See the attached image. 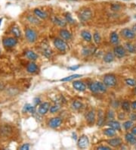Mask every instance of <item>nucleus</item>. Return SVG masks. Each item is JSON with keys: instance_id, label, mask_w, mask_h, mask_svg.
<instances>
[{"instance_id": "nucleus-1", "label": "nucleus", "mask_w": 136, "mask_h": 150, "mask_svg": "<svg viewBox=\"0 0 136 150\" xmlns=\"http://www.w3.org/2000/svg\"><path fill=\"white\" fill-rule=\"evenodd\" d=\"M89 89L94 93H104L106 92V86L104 83L94 82L89 84Z\"/></svg>"}, {"instance_id": "nucleus-2", "label": "nucleus", "mask_w": 136, "mask_h": 150, "mask_svg": "<svg viewBox=\"0 0 136 150\" xmlns=\"http://www.w3.org/2000/svg\"><path fill=\"white\" fill-rule=\"evenodd\" d=\"M103 83H104L106 86L108 87H113L116 84V79L114 75L108 74L106 75L105 77H104Z\"/></svg>"}, {"instance_id": "nucleus-3", "label": "nucleus", "mask_w": 136, "mask_h": 150, "mask_svg": "<svg viewBox=\"0 0 136 150\" xmlns=\"http://www.w3.org/2000/svg\"><path fill=\"white\" fill-rule=\"evenodd\" d=\"M92 13L89 9L82 10L80 12V15H79L80 20L82 21H87L92 18Z\"/></svg>"}, {"instance_id": "nucleus-4", "label": "nucleus", "mask_w": 136, "mask_h": 150, "mask_svg": "<svg viewBox=\"0 0 136 150\" xmlns=\"http://www.w3.org/2000/svg\"><path fill=\"white\" fill-rule=\"evenodd\" d=\"M25 36L27 37V40L29 41L30 42H34L36 40V38H37V35H36V32L33 30H31L30 28L26 30Z\"/></svg>"}, {"instance_id": "nucleus-5", "label": "nucleus", "mask_w": 136, "mask_h": 150, "mask_svg": "<svg viewBox=\"0 0 136 150\" xmlns=\"http://www.w3.org/2000/svg\"><path fill=\"white\" fill-rule=\"evenodd\" d=\"M54 46L61 52L66 51V50H67V48L66 42L63 40H61V39H56V40H54Z\"/></svg>"}, {"instance_id": "nucleus-6", "label": "nucleus", "mask_w": 136, "mask_h": 150, "mask_svg": "<svg viewBox=\"0 0 136 150\" xmlns=\"http://www.w3.org/2000/svg\"><path fill=\"white\" fill-rule=\"evenodd\" d=\"M121 34L123 37H125V39H128V40L133 39L135 37V33H134V31L131 29H129V28H125V29L121 31Z\"/></svg>"}, {"instance_id": "nucleus-7", "label": "nucleus", "mask_w": 136, "mask_h": 150, "mask_svg": "<svg viewBox=\"0 0 136 150\" xmlns=\"http://www.w3.org/2000/svg\"><path fill=\"white\" fill-rule=\"evenodd\" d=\"M89 141L88 139L87 136H82L80 138L78 141V146L80 149H85L87 148L88 146H89Z\"/></svg>"}, {"instance_id": "nucleus-8", "label": "nucleus", "mask_w": 136, "mask_h": 150, "mask_svg": "<svg viewBox=\"0 0 136 150\" xmlns=\"http://www.w3.org/2000/svg\"><path fill=\"white\" fill-rule=\"evenodd\" d=\"M17 42H18V40L15 38L8 37V38L4 39L2 43L6 47H13L16 45Z\"/></svg>"}, {"instance_id": "nucleus-9", "label": "nucleus", "mask_w": 136, "mask_h": 150, "mask_svg": "<svg viewBox=\"0 0 136 150\" xmlns=\"http://www.w3.org/2000/svg\"><path fill=\"white\" fill-rule=\"evenodd\" d=\"M113 52L114 55L119 59L123 58L125 55V50L123 46H116L113 50Z\"/></svg>"}, {"instance_id": "nucleus-10", "label": "nucleus", "mask_w": 136, "mask_h": 150, "mask_svg": "<svg viewBox=\"0 0 136 150\" xmlns=\"http://www.w3.org/2000/svg\"><path fill=\"white\" fill-rule=\"evenodd\" d=\"M49 108H50V105H49V103H42L39 107V114L42 115H45L49 110Z\"/></svg>"}, {"instance_id": "nucleus-11", "label": "nucleus", "mask_w": 136, "mask_h": 150, "mask_svg": "<svg viewBox=\"0 0 136 150\" xmlns=\"http://www.w3.org/2000/svg\"><path fill=\"white\" fill-rule=\"evenodd\" d=\"M61 123L62 120L60 117H54L49 121V126L51 127V128H56L61 125Z\"/></svg>"}, {"instance_id": "nucleus-12", "label": "nucleus", "mask_w": 136, "mask_h": 150, "mask_svg": "<svg viewBox=\"0 0 136 150\" xmlns=\"http://www.w3.org/2000/svg\"><path fill=\"white\" fill-rule=\"evenodd\" d=\"M73 87H74L76 90H78V91L80 92L84 91V90H85V89H86L85 85L83 83L81 82V81H74V82L73 83Z\"/></svg>"}, {"instance_id": "nucleus-13", "label": "nucleus", "mask_w": 136, "mask_h": 150, "mask_svg": "<svg viewBox=\"0 0 136 150\" xmlns=\"http://www.w3.org/2000/svg\"><path fill=\"white\" fill-rule=\"evenodd\" d=\"M125 139L127 143H129L131 145H135L136 143V137L135 136L132 134L127 133L125 136Z\"/></svg>"}, {"instance_id": "nucleus-14", "label": "nucleus", "mask_w": 136, "mask_h": 150, "mask_svg": "<svg viewBox=\"0 0 136 150\" xmlns=\"http://www.w3.org/2000/svg\"><path fill=\"white\" fill-rule=\"evenodd\" d=\"M109 145H111L113 147H118L122 144V140L120 138H114V139H111L107 141Z\"/></svg>"}, {"instance_id": "nucleus-15", "label": "nucleus", "mask_w": 136, "mask_h": 150, "mask_svg": "<svg viewBox=\"0 0 136 150\" xmlns=\"http://www.w3.org/2000/svg\"><path fill=\"white\" fill-rule=\"evenodd\" d=\"M86 121H88L89 124L90 125H93L95 120V116H94V111H91L89 113L86 115Z\"/></svg>"}, {"instance_id": "nucleus-16", "label": "nucleus", "mask_w": 136, "mask_h": 150, "mask_svg": "<svg viewBox=\"0 0 136 150\" xmlns=\"http://www.w3.org/2000/svg\"><path fill=\"white\" fill-rule=\"evenodd\" d=\"M25 55H26V57H27V59H30V60L35 61V60H36V59H38V55H36L34 52H33V51L26 52Z\"/></svg>"}, {"instance_id": "nucleus-17", "label": "nucleus", "mask_w": 136, "mask_h": 150, "mask_svg": "<svg viewBox=\"0 0 136 150\" xmlns=\"http://www.w3.org/2000/svg\"><path fill=\"white\" fill-rule=\"evenodd\" d=\"M34 14L36 15V16L37 17V18H42V19H45L48 16L46 13L41 11L40 9H37V8L34 10Z\"/></svg>"}, {"instance_id": "nucleus-18", "label": "nucleus", "mask_w": 136, "mask_h": 150, "mask_svg": "<svg viewBox=\"0 0 136 150\" xmlns=\"http://www.w3.org/2000/svg\"><path fill=\"white\" fill-rule=\"evenodd\" d=\"M27 71L29 73H35V72L37 71L38 70V67L35 63H30L27 66Z\"/></svg>"}, {"instance_id": "nucleus-19", "label": "nucleus", "mask_w": 136, "mask_h": 150, "mask_svg": "<svg viewBox=\"0 0 136 150\" xmlns=\"http://www.w3.org/2000/svg\"><path fill=\"white\" fill-rule=\"evenodd\" d=\"M60 36L63 40H70L71 38V34L66 30H61L60 31Z\"/></svg>"}, {"instance_id": "nucleus-20", "label": "nucleus", "mask_w": 136, "mask_h": 150, "mask_svg": "<svg viewBox=\"0 0 136 150\" xmlns=\"http://www.w3.org/2000/svg\"><path fill=\"white\" fill-rule=\"evenodd\" d=\"M125 48L126 49L127 51H129L131 53H135L136 52L135 46L133 44L131 43V42H126L125 44Z\"/></svg>"}, {"instance_id": "nucleus-21", "label": "nucleus", "mask_w": 136, "mask_h": 150, "mask_svg": "<svg viewBox=\"0 0 136 150\" xmlns=\"http://www.w3.org/2000/svg\"><path fill=\"white\" fill-rule=\"evenodd\" d=\"M104 134H105L106 136H107V137H112L116 135V130L110 127V128L105 129V130H104Z\"/></svg>"}, {"instance_id": "nucleus-22", "label": "nucleus", "mask_w": 136, "mask_h": 150, "mask_svg": "<svg viewBox=\"0 0 136 150\" xmlns=\"http://www.w3.org/2000/svg\"><path fill=\"white\" fill-rule=\"evenodd\" d=\"M113 60H114V56H113V55L111 52H108L104 57V61L107 63L112 62Z\"/></svg>"}, {"instance_id": "nucleus-23", "label": "nucleus", "mask_w": 136, "mask_h": 150, "mask_svg": "<svg viewBox=\"0 0 136 150\" xmlns=\"http://www.w3.org/2000/svg\"><path fill=\"white\" fill-rule=\"evenodd\" d=\"M108 125L110 127L114 129L115 130H120V129H121L120 123L117 122V121H111L108 124Z\"/></svg>"}, {"instance_id": "nucleus-24", "label": "nucleus", "mask_w": 136, "mask_h": 150, "mask_svg": "<svg viewBox=\"0 0 136 150\" xmlns=\"http://www.w3.org/2000/svg\"><path fill=\"white\" fill-rule=\"evenodd\" d=\"M81 36L85 40L88 41V42H90V41L92 40V35H91L90 33H89L88 31H85V30L82 31Z\"/></svg>"}, {"instance_id": "nucleus-25", "label": "nucleus", "mask_w": 136, "mask_h": 150, "mask_svg": "<svg viewBox=\"0 0 136 150\" xmlns=\"http://www.w3.org/2000/svg\"><path fill=\"white\" fill-rule=\"evenodd\" d=\"M111 42L113 44H117L119 42V36L116 32H113L111 35Z\"/></svg>"}, {"instance_id": "nucleus-26", "label": "nucleus", "mask_w": 136, "mask_h": 150, "mask_svg": "<svg viewBox=\"0 0 136 150\" xmlns=\"http://www.w3.org/2000/svg\"><path fill=\"white\" fill-rule=\"evenodd\" d=\"M23 112H30V113H34V112H35V108L33 106H32L31 105L26 104L25 105H24V107Z\"/></svg>"}, {"instance_id": "nucleus-27", "label": "nucleus", "mask_w": 136, "mask_h": 150, "mask_svg": "<svg viewBox=\"0 0 136 150\" xmlns=\"http://www.w3.org/2000/svg\"><path fill=\"white\" fill-rule=\"evenodd\" d=\"M104 114L102 112V111H99V113H98V126H102L104 124Z\"/></svg>"}, {"instance_id": "nucleus-28", "label": "nucleus", "mask_w": 136, "mask_h": 150, "mask_svg": "<svg viewBox=\"0 0 136 150\" xmlns=\"http://www.w3.org/2000/svg\"><path fill=\"white\" fill-rule=\"evenodd\" d=\"M82 77L81 74H73V75H71V76H69V77H65V78L61 79V81H70L73 80V79L78 78V77Z\"/></svg>"}, {"instance_id": "nucleus-29", "label": "nucleus", "mask_w": 136, "mask_h": 150, "mask_svg": "<svg viewBox=\"0 0 136 150\" xmlns=\"http://www.w3.org/2000/svg\"><path fill=\"white\" fill-rule=\"evenodd\" d=\"M53 21H54L56 24H58V26H60V27H65L66 26V22L61 20V19H59L58 18H56V17H54V19H53Z\"/></svg>"}, {"instance_id": "nucleus-30", "label": "nucleus", "mask_w": 136, "mask_h": 150, "mask_svg": "<svg viewBox=\"0 0 136 150\" xmlns=\"http://www.w3.org/2000/svg\"><path fill=\"white\" fill-rule=\"evenodd\" d=\"M27 20L29 21L30 23H32V24H39V21L38 20V18L34 16H32V15H29V16L27 17Z\"/></svg>"}, {"instance_id": "nucleus-31", "label": "nucleus", "mask_w": 136, "mask_h": 150, "mask_svg": "<svg viewBox=\"0 0 136 150\" xmlns=\"http://www.w3.org/2000/svg\"><path fill=\"white\" fill-rule=\"evenodd\" d=\"M42 48H43V54L45 55L46 57H48L49 58L50 55H51V50L49 49V46H42Z\"/></svg>"}, {"instance_id": "nucleus-32", "label": "nucleus", "mask_w": 136, "mask_h": 150, "mask_svg": "<svg viewBox=\"0 0 136 150\" xmlns=\"http://www.w3.org/2000/svg\"><path fill=\"white\" fill-rule=\"evenodd\" d=\"M122 108L125 112H129V110H130V104H129V102H127V101L123 102V104H122Z\"/></svg>"}, {"instance_id": "nucleus-33", "label": "nucleus", "mask_w": 136, "mask_h": 150, "mask_svg": "<svg viewBox=\"0 0 136 150\" xmlns=\"http://www.w3.org/2000/svg\"><path fill=\"white\" fill-rule=\"evenodd\" d=\"M123 127H124V128H125L126 130H129V129L132 128V127H133V122L131 121H125V122L123 124Z\"/></svg>"}, {"instance_id": "nucleus-34", "label": "nucleus", "mask_w": 136, "mask_h": 150, "mask_svg": "<svg viewBox=\"0 0 136 150\" xmlns=\"http://www.w3.org/2000/svg\"><path fill=\"white\" fill-rule=\"evenodd\" d=\"M11 33H12L13 34L15 35V37H20V30L18 29V28H16V27H15V28H13L12 29H11Z\"/></svg>"}, {"instance_id": "nucleus-35", "label": "nucleus", "mask_w": 136, "mask_h": 150, "mask_svg": "<svg viewBox=\"0 0 136 150\" xmlns=\"http://www.w3.org/2000/svg\"><path fill=\"white\" fill-rule=\"evenodd\" d=\"M72 105L73 108H75V109H80V108H81L82 106V103H80V102H79V101H74V102L73 103Z\"/></svg>"}, {"instance_id": "nucleus-36", "label": "nucleus", "mask_w": 136, "mask_h": 150, "mask_svg": "<svg viewBox=\"0 0 136 150\" xmlns=\"http://www.w3.org/2000/svg\"><path fill=\"white\" fill-rule=\"evenodd\" d=\"M93 38H94V40L95 42V43L98 44L101 42V36L98 33H94L93 35Z\"/></svg>"}, {"instance_id": "nucleus-37", "label": "nucleus", "mask_w": 136, "mask_h": 150, "mask_svg": "<svg viewBox=\"0 0 136 150\" xmlns=\"http://www.w3.org/2000/svg\"><path fill=\"white\" fill-rule=\"evenodd\" d=\"M125 83L131 86H136V81L135 80H133V79H126L125 80Z\"/></svg>"}, {"instance_id": "nucleus-38", "label": "nucleus", "mask_w": 136, "mask_h": 150, "mask_svg": "<svg viewBox=\"0 0 136 150\" xmlns=\"http://www.w3.org/2000/svg\"><path fill=\"white\" fill-rule=\"evenodd\" d=\"M59 109H60V105H53L52 107L50 108V112H51V113H55V112H58Z\"/></svg>"}, {"instance_id": "nucleus-39", "label": "nucleus", "mask_w": 136, "mask_h": 150, "mask_svg": "<svg viewBox=\"0 0 136 150\" xmlns=\"http://www.w3.org/2000/svg\"><path fill=\"white\" fill-rule=\"evenodd\" d=\"M66 19H67V21L69 22L70 24H73L75 22L74 20L72 18V17H71V15H70V14H67V15H66Z\"/></svg>"}, {"instance_id": "nucleus-40", "label": "nucleus", "mask_w": 136, "mask_h": 150, "mask_svg": "<svg viewBox=\"0 0 136 150\" xmlns=\"http://www.w3.org/2000/svg\"><path fill=\"white\" fill-rule=\"evenodd\" d=\"M20 149H21V150H28V149H30V146L28 144H24L21 147H20Z\"/></svg>"}, {"instance_id": "nucleus-41", "label": "nucleus", "mask_w": 136, "mask_h": 150, "mask_svg": "<svg viewBox=\"0 0 136 150\" xmlns=\"http://www.w3.org/2000/svg\"><path fill=\"white\" fill-rule=\"evenodd\" d=\"M97 149H99V150H110L111 148L108 146H99L97 148Z\"/></svg>"}, {"instance_id": "nucleus-42", "label": "nucleus", "mask_w": 136, "mask_h": 150, "mask_svg": "<svg viewBox=\"0 0 136 150\" xmlns=\"http://www.w3.org/2000/svg\"><path fill=\"white\" fill-rule=\"evenodd\" d=\"M107 118L108 119H113V114L112 112H109L108 116H107Z\"/></svg>"}, {"instance_id": "nucleus-43", "label": "nucleus", "mask_w": 136, "mask_h": 150, "mask_svg": "<svg viewBox=\"0 0 136 150\" xmlns=\"http://www.w3.org/2000/svg\"><path fill=\"white\" fill-rule=\"evenodd\" d=\"M79 68H80V66H79V65H76V66H73V67H70L69 69L72 70V71H75V70L78 69Z\"/></svg>"}, {"instance_id": "nucleus-44", "label": "nucleus", "mask_w": 136, "mask_h": 150, "mask_svg": "<svg viewBox=\"0 0 136 150\" xmlns=\"http://www.w3.org/2000/svg\"><path fill=\"white\" fill-rule=\"evenodd\" d=\"M131 107H132V108L134 110H136V101H135V102H133L132 103V105H131Z\"/></svg>"}, {"instance_id": "nucleus-45", "label": "nucleus", "mask_w": 136, "mask_h": 150, "mask_svg": "<svg viewBox=\"0 0 136 150\" xmlns=\"http://www.w3.org/2000/svg\"><path fill=\"white\" fill-rule=\"evenodd\" d=\"M130 118L132 120V121H134V120H136V115L135 114H132L130 116Z\"/></svg>"}, {"instance_id": "nucleus-46", "label": "nucleus", "mask_w": 136, "mask_h": 150, "mask_svg": "<svg viewBox=\"0 0 136 150\" xmlns=\"http://www.w3.org/2000/svg\"><path fill=\"white\" fill-rule=\"evenodd\" d=\"M132 134H134L135 136H136V127H133L132 130Z\"/></svg>"}, {"instance_id": "nucleus-47", "label": "nucleus", "mask_w": 136, "mask_h": 150, "mask_svg": "<svg viewBox=\"0 0 136 150\" xmlns=\"http://www.w3.org/2000/svg\"><path fill=\"white\" fill-rule=\"evenodd\" d=\"M34 103H35V104H36V105L39 104V103H40L39 99H37V98H36V99H34Z\"/></svg>"}, {"instance_id": "nucleus-48", "label": "nucleus", "mask_w": 136, "mask_h": 150, "mask_svg": "<svg viewBox=\"0 0 136 150\" xmlns=\"http://www.w3.org/2000/svg\"><path fill=\"white\" fill-rule=\"evenodd\" d=\"M2 18H0V25L2 24Z\"/></svg>"}, {"instance_id": "nucleus-49", "label": "nucleus", "mask_w": 136, "mask_h": 150, "mask_svg": "<svg viewBox=\"0 0 136 150\" xmlns=\"http://www.w3.org/2000/svg\"><path fill=\"white\" fill-rule=\"evenodd\" d=\"M70 1H76V0H70Z\"/></svg>"}, {"instance_id": "nucleus-50", "label": "nucleus", "mask_w": 136, "mask_h": 150, "mask_svg": "<svg viewBox=\"0 0 136 150\" xmlns=\"http://www.w3.org/2000/svg\"><path fill=\"white\" fill-rule=\"evenodd\" d=\"M135 93H136V87H135Z\"/></svg>"}, {"instance_id": "nucleus-51", "label": "nucleus", "mask_w": 136, "mask_h": 150, "mask_svg": "<svg viewBox=\"0 0 136 150\" xmlns=\"http://www.w3.org/2000/svg\"><path fill=\"white\" fill-rule=\"evenodd\" d=\"M123 1H129V0H123Z\"/></svg>"}]
</instances>
